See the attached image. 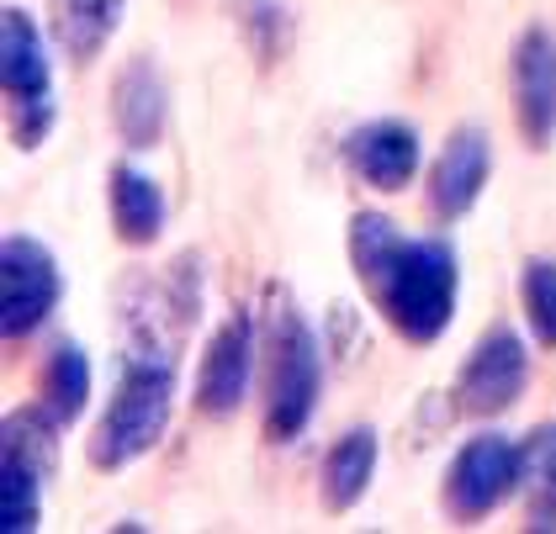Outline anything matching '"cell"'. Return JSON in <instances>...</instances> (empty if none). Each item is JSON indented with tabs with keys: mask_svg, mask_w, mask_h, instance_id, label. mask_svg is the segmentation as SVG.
Wrapping results in <instances>:
<instances>
[{
	"mask_svg": "<svg viewBox=\"0 0 556 534\" xmlns=\"http://www.w3.org/2000/svg\"><path fill=\"white\" fill-rule=\"evenodd\" d=\"M350 259L361 287L371 291L377 313L408 344H440L456 318V254L440 239H403V228L382 212H355L350 223Z\"/></svg>",
	"mask_w": 556,
	"mask_h": 534,
	"instance_id": "obj_1",
	"label": "cell"
},
{
	"mask_svg": "<svg viewBox=\"0 0 556 534\" xmlns=\"http://www.w3.org/2000/svg\"><path fill=\"white\" fill-rule=\"evenodd\" d=\"M170 408H175L170 355L138 349L128 366H123L117 392H112V403H106L96 434H90V466H96V471H123L132 460H143V455L165 440Z\"/></svg>",
	"mask_w": 556,
	"mask_h": 534,
	"instance_id": "obj_2",
	"label": "cell"
},
{
	"mask_svg": "<svg viewBox=\"0 0 556 534\" xmlns=\"http://www.w3.org/2000/svg\"><path fill=\"white\" fill-rule=\"evenodd\" d=\"M260 355H265V376H260V397H265V434L276 445H292L318 412V392H324V355L318 339L302 323L298 307L276 302L260 323Z\"/></svg>",
	"mask_w": 556,
	"mask_h": 534,
	"instance_id": "obj_3",
	"label": "cell"
},
{
	"mask_svg": "<svg viewBox=\"0 0 556 534\" xmlns=\"http://www.w3.org/2000/svg\"><path fill=\"white\" fill-rule=\"evenodd\" d=\"M0 80H5V101H11V138L22 154L43 149L53 132V69H48V42L33 22V11L5 5L0 16Z\"/></svg>",
	"mask_w": 556,
	"mask_h": 534,
	"instance_id": "obj_4",
	"label": "cell"
},
{
	"mask_svg": "<svg viewBox=\"0 0 556 534\" xmlns=\"http://www.w3.org/2000/svg\"><path fill=\"white\" fill-rule=\"evenodd\" d=\"M59 466V418L43 408H16L0 429V530L33 534L43 513V482Z\"/></svg>",
	"mask_w": 556,
	"mask_h": 534,
	"instance_id": "obj_5",
	"label": "cell"
},
{
	"mask_svg": "<svg viewBox=\"0 0 556 534\" xmlns=\"http://www.w3.org/2000/svg\"><path fill=\"white\" fill-rule=\"evenodd\" d=\"M514 487H525V445H514L509 434H477L445 471V513L456 524H477Z\"/></svg>",
	"mask_w": 556,
	"mask_h": 534,
	"instance_id": "obj_6",
	"label": "cell"
},
{
	"mask_svg": "<svg viewBox=\"0 0 556 534\" xmlns=\"http://www.w3.org/2000/svg\"><path fill=\"white\" fill-rule=\"evenodd\" d=\"M59 296H64L59 259L33 233H11L0 249V333L27 339L33 329H43Z\"/></svg>",
	"mask_w": 556,
	"mask_h": 534,
	"instance_id": "obj_7",
	"label": "cell"
},
{
	"mask_svg": "<svg viewBox=\"0 0 556 534\" xmlns=\"http://www.w3.org/2000/svg\"><path fill=\"white\" fill-rule=\"evenodd\" d=\"M525 386H530V355L514 329L482 333V344L471 349V360L456 376L462 412H471V418H498L525 397Z\"/></svg>",
	"mask_w": 556,
	"mask_h": 534,
	"instance_id": "obj_8",
	"label": "cell"
},
{
	"mask_svg": "<svg viewBox=\"0 0 556 534\" xmlns=\"http://www.w3.org/2000/svg\"><path fill=\"white\" fill-rule=\"evenodd\" d=\"M250 376H255V318L233 313L207 339V355L197 370V408L207 418H233L250 397Z\"/></svg>",
	"mask_w": 556,
	"mask_h": 534,
	"instance_id": "obj_9",
	"label": "cell"
},
{
	"mask_svg": "<svg viewBox=\"0 0 556 534\" xmlns=\"http://www.w3.org/2000/svg\"><path fill=\"white\" fill-rule=\"evenodd\" d=\"M514 117L530 149H552L556 138V38L530 27L514 42Z\"/></svg>",
	"mask_w": 556,
	"mask_h": 534,
	"instance_id": "obj_10",
	"label": "cell"
},
{
	"mask_svg": "<svg viewBox=\"0 0 556 534\" xmlns=\"http://www.w3.org/2000/svg\"><path fill=\"white\" fill-rule=\"evenodd\" d=\"M488 175H493L488 132L482 127H456L445 138L434 169H429V206H434V217L440 223L467 217L471 206H477V196H482V186H488Z\"/></svg>",
	"mask_w": 556,
	"mask_h": 534,
	"instance_id": "obj_11",
	"label": "cell"
},
{
	"mask_svg": "<svg viewBox=\"0 0 556 534\" xmlns=\"http://www.w3.org/2000/svg\"><path fill=\"white\" fill-rule=\"evenodd\" d=\"M112 123H117L128 149H160L165 123H170V90H165V75H160V64L149 53H138V59H128L117 69Z\"/></svg>",
	"mask_w": 556,
	"mask_h": 534,
	"instance_id": "obj_12",
	"label": "cell"
},
{
	"mask_svg": "<svg viewBox=\"0 0 556 534\" xmlns=\"http://www.w3.org/2000/svg\"><path fill=\"white\" fill-rule=\"evenodd\" d=\"M344 165L371 191H403L419 175V132L408 123H392V117L355 127L344 138Z\"/></svg>",
	"mask_w": 556,
	"mask_h": 534,
	"instance_id": "obj_13",
	"label": "cell"
},
{
	"mask_svg": "<svg viewBox=\"0 0 556 534\" xmlns=\"http://www.w3.org/2000/svg\"><path fill=\"white\" fill-rule=\"evenodd\" d=\"M123 11H128V0H48V33L64 48V59L90 64L117 38Z\"/></svg>",
	"mask_w": 556,
	"mask_h": 534,
	"instance_id": "obj_14",
	"label": "cell"
},
{
	"mask_svg": "<svg viewBox=\"0 0 556 534\" xmlns=\"http://www.w3.org/2000/svg\"><path fill=\"white\" fill-rule=\"evenodd\" d=\"M371 476H377V429H350V434H340L329 445V455H324V471H318L324 508L329 513H350L366 497Z\"/></svg>",
	"mask_w": 556,
	"mask_h": 534,
	"instance_id": "obj_15",
	"label": "cell"
},
{
	"mask_svg": "<svg viewBox=\"0 0 556 534\" xmlns=\"http://www.w3.org/2000/svg\"><path fill=\"white\" fill-rule=\"evenodd\" d=\"M112 223H117V239L128 249H149L160 244L165 233V196L160 186L132 165L112 169Z\"/></svg>",
	"mask_w": 556,
	"mask_h": 534,
	"instance_id": "obj_16",
	"label": "cell"
},
{
	"mask_svg": "<svg viewBox=\"0 0 556 534\" xmlns=\"http://www.w3.org/2000/svg\"><path fill=\"white\" fill-rule=\"evenodd\" d=\"M525 530H556V423H541L525 440Z\"/></svg>",
	"mask_w": 556,
	"mask_h": 534,
	"instance_id": "obj_17",
	"label": "cell"
},
{
	"mask_svg": "<svg viewBox=\"0 0 556 534\" xmlns=\"http://www.w3.org/2000/svg\"><path fill=\"white\" fill-rule=\"evenodd\" d=\"M43 403L59 423H75L90 403V360L80 344H59L43 366Z\"/></svg>",
	"mask_w": 556,
	"mask_h": 534,
	"instance_id": "obj_18",
	"label": "cell"
},
{
	"mask_svg": "<svg viewBox=\"0 0 556 534\" xmlns=\"http://www.w3.org/2000/svg\"><path fill=\"white\" fill-rule=\"evenodd\" d=\"M519 296H525V318L535 329V344L556 349V259H530L519 276Z\"/></svg>",
	"mask_w": 556,
	"mask_h": 534,
	"instance_id": "obj_19",
	"label": "cell"
}]
</instances>
